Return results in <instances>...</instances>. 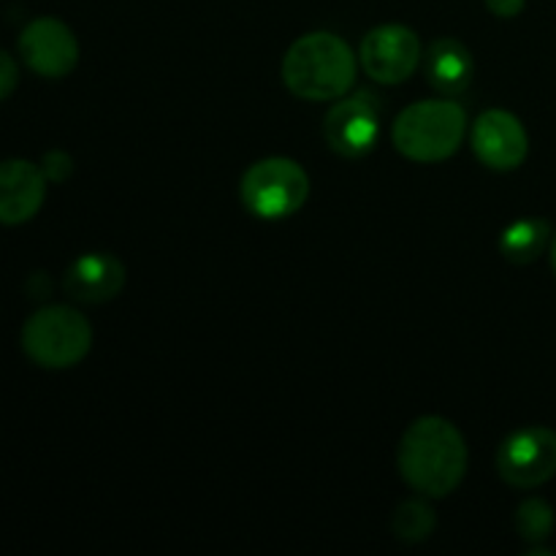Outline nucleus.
<instances>
[{"mask_svg":"<svg viewBox=\"0 0 556 556\" xmlns=\"http://www.w3.org/2000/svg\"><path fill=\"white\" fill-rule=\"evenodd\" d=\"M396 467L402 481L421 497L454 494L467 472V443L459 427L443 416L416 418L402 434Z\"/></svg>","mask_w":556,"mask_h":556,"instance_id":"nucleus-1","label":"nucleus"},{"mask_svg":"<svg viewBox=\"0 0 556 556\" xmlns=\"http://www.w3.org/2000/svg\"><path fill=\"white\" fill-rule=\"evenodd\" d=\"M358 60L340 36L329 30L304 33L282 58V81L309 103L337 101L356 85Z\"/></svg>","mask_w":556,"mask_h":556,"instance_id":"nucleus-2","label":"nucleus"},{"mask_svg":"<svg viewBox=\"0 0 556 556\" xmlns=\"http://www.w3.org/2000/svg\"><path fill=\"white\" fill-rule=\"evenodd\" d=\"M465 134L467 109L454 98H438L402 109L391 128V141L407 161L440 163L459 152Z\"/></svg>","mask_w":556,"mask_h":556,"instance_id":"nucleus-3","label":"nucleus"},{"mask_svg":"<svg viewBox=\"0 0 556 556\" xmlns=\"http://www.w3.org/2000/svg\"><path fill=\"white\" fill-rule=\"evenodd\" d=\"M92 348V326L79 309L49 304L36 309L22 326V351L43 369H71Z\"/></svg>","mask_w":556,"mask_h":556,"instance_id":"nucleus-4","label":"nucleus"},{"mask_svg":"<svg viewBox=\"0 0 556 556\" xmlns=\"http://www.w3.org/2000/svg\"><path fill=\"white\" fill-rule=\"evenodd\" d=\"M239 195L258 220H286L307 204L309 177L291 157H264L242 174Z\"/></svg>","mask_w":556,"mask_h":556,"instance_id":"nucleus-5","label":"nucleus"},{"mask_svg":"<svg viewBox=\"0 0 556 556\" xmlns=\"http://www.w3.org/2000/svg\"><path fill=\"white\" fill-rule=\"evenodd\" d=\"M383 134V101L378 92L358 90L337 98L324 119V139L342 157H364Z\"/></svg>","mask_w":556,"mask_h":556,"instance_id":"nucleus-6","label":"nucleus"},{"mask_svg":"<svg viewBox=\"0 0 556 556\" xmlns=\"http://www.w3.org/2000/svg\"><path fill=\"white\" fill-rule=\"evenodd\" d=\"M497 476L514 489H538L556 476V432L548 427H521L500 443Z\"/></svg>","mask_w":556,"mask_h":556,"instance_id":"nucleus-7","label":"nucleus"},{"mask_svg":"<svg viewBox=\"0 0 556 556\" xmlns=\"http://www.w3.org/2000/svg\"><path fill=\"white\" fill-rule=\"evenodd\" d=\"M358 63L364 74L378 85H402L416 74L421 63V41L407 25H378L362 38Z\"/></svg>","mask_w":556,"mask_h":556,"instance_id":"nucleus-8","label":"nucleus"},{"mask_svg":"<svg viewBox=\"0 0 556 556\" xmlns=\"http://www.w3.org/2000/svg\"><path fill=\"white\" fill-rule=\"evenodd\" d=\"M20 54L33 74L43 79H63L79 63V41L65 22L38 16L22 30Z\"/></svg>","mask_w":556,"mask_h":556,"instance_id":"nucleus-9","label":"nucleus"},{"mask_svg":"<svg viewBox=\"0 0 556 556\" xmlns=\"http://www.w3.org/2000/svg\"><path fill=\"white\" fill-rule=\"evenodd\" d=\"M470 144L478 161L492 172H516L527 161L530 136L516 114L505 109H489L472 123Z\"/></svg>","mask_w":556,"mask_h":556,"instance_id":"nucleus-10","label":"nucleus"},{"mask_svg":"<svg viewBox=\"0 0 556 556\" xmlns=\"http://www.w3.org/2000/svg\"><path fill=\"white\" fill-rule=\"evenodd\" d=\"M47 182L41 166L22 157L0 161V223L22 226L38 215L47 199Z\"/></svg>","mask_w":556,"mask_h":556,"instance_id":"nucleus-11","label":"nucleus"},{"mask_svg":"<svg viewBox=\"0 0 556 556\" xmlns=\"http://www.w3.org/2000/svg\"><path fill=\"white\" fill-rule=\"evenodd\" d=\"M123 261L109 253H85L65 269L63 291L74 302L103 304L112 302L125 288Z\"/></svg>","mask_w":556,"mask_h":556,"instance_id":"nucleus-12","label":"nucleus"},{"mask_svg":"<svg viewBox=\"0 0 556 556\" xmlns=\"http://www.w3.org/2000/svg\"><path fill=\"white\" fill-rule=\"evenodd\" d=\"M424 74L427 81L443 96L456 98L472 85L476 76V60L472 52L459 41V38H438L432 47L427 49L424 58Z\"/></svg>","mask_w":556,"mask_h":556,"instance_id":"nucleus-13","label":"nucleus"},{"mask_svg":"<svg viewBox=\"0 0 556 556\" xmlns=\"http://www.w3.org/2000/svg\"><path fill=\"white\" fill-rule=\"evenodd\" d=\"M552 237L554 228L546 217H521V220L510 223L500 233L497 244L505 261H510L516 266H527L546 253V248L552 244Z\"/></svg>","mask_w":556,"mask_h":556,"instance_id":"nucleus-14","label":"nucleus"},{"mask_svg":"<svg viewBox=\"0 0 556 556\" xmlns=\"http://www.w3.org/2000/svg\"><path fill=\"white\" fill-rule=\"evenodd\" d=\"M391 530L402 543H424L438 530V514L427 500H405L394 510Z\"/></svg>","mask_w":556,"mask_h":556,"instance_id":"nucleus-15","label":"nucleus"},{"mask_svg":"<svg viewBox=\"0 0 556 556\" xmlns=\"http://www.w3.org/2000/svg\"><path fill=\"white\" fill-rule=\"evenodd\" d=\"M556 525L554 508L543 497H530L516 508V535L527 543H543L552 538Z\"/></svg>","mask_w":556,"mask_h":556,"instance_id":"nucleus-16","label":"nucleus"},{"mask_svg":"<svg viewBox=\"0 0 556 556\" xmlns=\"http://www.w3.org/2000/svg\"><path fill=\"white\" fill-rule=\"evenodd\" d=\"M41 172L49 182H65L74 174V157L63 150H49L41 161Z\"/></svg>","mask_w":556,"mask_h":556,"instance_id":"nucleus-17","label":"nucleus"},{"mask_svg":"<svg viewBox=\"0 0 556 556\" xmlns=\"http://www.w3.org/2000/svg\"><path fill=\"white\" fill-rule=\"evenodd\" d=\"M20 85V68H16V60L9 52L0 49V101L11 96Z\"/></svg>","mask_w":556,"mask_h":556,"instance_id":"nucleus-18","label":"nucleus"},{"mask_svg":"<svg viewBox=\"0 0 556 556\" xmlns=\"http://www.w3.org/2000/svg\"><path fill=\"white\" fill-rule=\"evenodd\" d=\"M527 0H486V9L500 20H514L525 11Z\"/></svg>","mask_w":556,"mask_h":556,"instance_id":"nucleus-19","label":"nucleus"},{"mask_svg":"<svg viewBox=\"0 0 556 556\" xmlns=\"http://www.w3.org/2000/svg\"><path fill=\"white\" fill-rule=\"evenodd\" d=\"M27 288H30V296L33 299H43L49 293V280L43 271H36V275L30 277V282H27Z\"/></svg>","mask_w":556,"mask_h":556,"instance_id":"nucleus-20","label":"nucleus"},{"mask_svg":"<svg viewBox=\"0 0 556 556\" xmlns=\"http://www.w3.org/2000/svg\"><path fill=\"white\" fill-rule=\"evenodd\" d=\"M552 269H554V275H556V231H554V237H552Z\"/></svg>","mask_w":556,"mask_h":556,"instance_id":"nucleus-21","label":"nucleus"}]
</instances>
